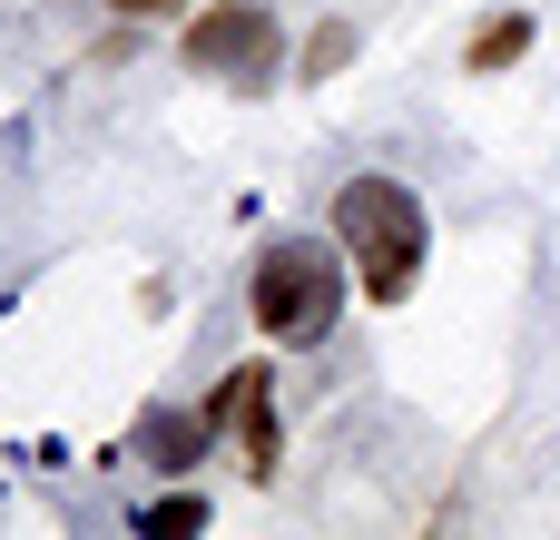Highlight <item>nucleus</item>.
<instances>
[{"instance_id":"8","label":"nucleus","mask_w":560,"mask_h":540,"mask_svg":"<svg viewBox=\"0 0 560 540\" xmlns=\"http://www.w3.org/2000/svg\"><path fill=\"white\" fill-rule=\"evenodd\" d=\"M197 521H207V502H197V492H167V502H148V512H138V531L158 540V531H197Z\"/></svg>"},{"instance_id":"2","label":"nucleus","mask_w":560,"mask_h":540,"mask_svg":"<svg viewBox=\"0 0 560 540\" xmlns=\"http://www.w3.org/2000/svg\"><path fill=\"white\" fill-rule=\"evenodd\" d=\"M256 334L266 344H325L335 334V305H345V246H315V236H276L256 256Z\"/></svg>"},{"instance_id":"4","label":"nucleus","mask_w":560,"mask_h":540,"mask_svg":"<svg viewBox=\"0 0 560 540\" xmlns=\"http://www.w3.org/2000/svg\"><path fill=\"white\" fill-rule=\"evenodd\" d=\"M207 423L246 443V472H276V374H266V364H236V374L217 384Z\"/></svg>"},{"instance_id":"5","label":"nucleus","mask_w":560,"mask_h":540,"mask_svg":"<svg viewBox=\"0 0 560 540\" xmlns=\"http://www.w3.org/2000/svg\"><path fill=\"white\" fill-rule=\"evenodd\" d=\"M522 49H532V10H502V20H482V30H472L463 69H512Z\"/></svg>"},{"instance_id":"3","label":"nucleus","mask_w":560,"mask_h":540,"mask_svg":"<svg viewBox=\"0 0 560 540\" xmlns=\"http://www.w3.org/2000/svg\"><path fill=\"white\" fill-rule=\"evenodd\" d=\"M276 59H285V30H276V10H266V0H217V10H197V20H187V69H197V79L256 89Z\"/></svg>"},{"instance_id":"9","label":"nucleus","mask_w":560,"mask_h":540,"mask_svg":"<svg viewBox=\"0 0 560 540\" xmlns=\"http://www.w3.org/2000/svg\"><path fill=\"white\" fill-rule=\"evenodd\" d=\"M108 10H128V20H158V10H177V0H108Z\"/></svg>"},{"instance_id":"7","label":"nucleus","mask_w":560,"mask_h":540,"mask_svg":"<svg viewBox=\"0 0 560 540\" xmlns=\"http://www.w3.org/2000/svg\"><path fill=\"white\" fill-rule=\"evenodd\" d=\"M345 59H354V30H345V20H325V30L305 39V79H335Z\"/></svg>"},{"instance_id":"6","label":"nucleus","mask_w":560,"mask_h":540,"mask_svg":"<svg viewBox=\"0 0 560 540\" xmlns=\"http://www.w3.org/2000/svg\"><path fill=\"white\" fill-rule=\"evenodd\" d=\"M207 433H217L207 413H148V453H158L167 472H187V462L207 453Z\"/></svg>"},{"instance_id":"1","label":"nucleus","mask_w":560,"mask_h":540,"mask_svg":"<svg viewBox=\"0 0 560 540\" xmlns=\"http://www.w3.org/2000/svg\"><path fill=\"white\" fill-rule=\"evenodd\" d=\"M335 246H345L354 285H364V305H404L413 275H423V246H433L423 197H413L404 177H345V197H335Z\"/></svg>"}]
</instances>
